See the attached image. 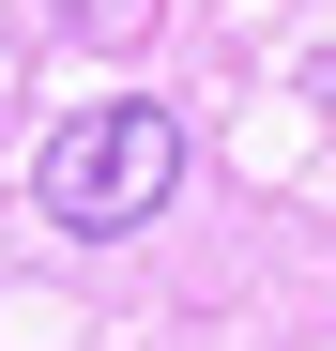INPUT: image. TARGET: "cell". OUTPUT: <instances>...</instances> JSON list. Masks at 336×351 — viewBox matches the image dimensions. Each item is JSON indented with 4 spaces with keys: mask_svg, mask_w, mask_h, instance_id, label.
Returning <instances> with one entry per match:
<instances>
[{
    "mask_svg": "<svg viewBox=\"0 0 336 351\" xmlns=\"http://www.w3.org/2000/svg\"><path fill=\"white\" fill-rule=\"evenodd\" d=\"M168 184H184V123H168L153 92L77 107V123L46 138V168H31L46 229H77V245H123V229H153V214H168Z\"/></svg>",
    "mask_w": 336,
    "mask_h": 351,
    "instance_id": "cell-1",
    "label": "cell"
}]
</instances>
